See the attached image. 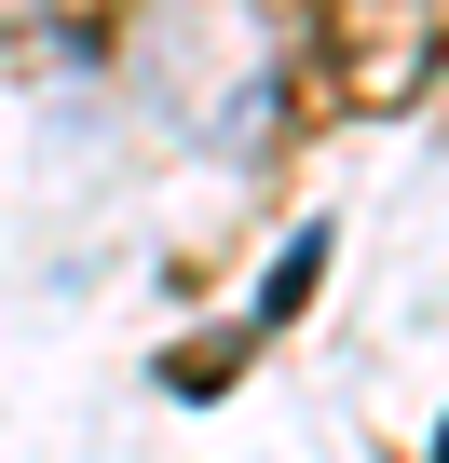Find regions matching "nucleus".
Here are the masks:
<instances>
[{
	"instance_id": "f257e3e1",
	"label": "nucleus",
	"mask_w": 449,
	"mask_h": 463,
	"mask_svg": "<svg viewBox=\"0 0 449 463\" xmlns=\"http://www.w3.org/2000/svg\"><path fill=\"white\" fill-rule=\"evenodd\" d=\"M313 273H327V232H300V246H286V260H273V287H259V314H273V327H286V314H300V300H313Z\"/></svg>"
}]
</instances>
